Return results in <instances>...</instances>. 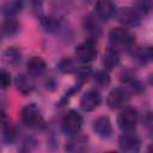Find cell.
Returning a JSON list of instances; mask_svg holds the SVG:
<instances>
[{"instance_id": "cell-1", "label": "cell", "mask_w": 153, "mask_h": 153, "mask_svg": "<svg viewBox=\"0 0 153 153\" xmlns=\"http://www.w3.org/2000/svg\"><path fill=\"white\" fill-rule=\"evenodd\" d=\"M109 41L116 50H129L135 43V37L124 27H114L109 33Z\"/></svg>"}, {"instance_id": "cell-2", "label": "cell", "mask_w": 153, "mask_h": 153, "mask_svg": "<svg viewBox=\"0 0 153 153\" xmlns=\"http://www.w3.org/2000/svg\"><path fill=\"white\" fill-rule=\"evenodd\" d=\"M20 120L22 123L31 129H36L39 128L43 124V115L41 109L38 108V105H36L35 103H30L26 104L22 111H20Z\"/></svg>"}, {"instance_id": "cell-3", "label": "cell", "mask_w": 153, "mask_h": 153, "mask_svg": "<svg viewBox=\"0 0 153 153\" xmlns=\"http://www.w3.org/2000/svg\"><path fill=\"white\" fill-rule=\"evenodd\" d=\"M82 127V116L76 110H69L61 120V129L68 136L79 134Z\"/></svg>"}, {"instance_id": "cell-4", "label": "cell", "mask_w": 153, "mask_h": 153, "mask_svg": "<svg viewBox=\"0 0 153 153\" xmlns=\"http://www.w3.org/2000/svg\"><path fill=\"white\" fill-rule=\"evenodd\" d=\"M75 57L78 61L82 63L92 62L97 56V43L93 38H88L82 41L75 47L74 50Z\"/></svg>"}, {"instance_id": "cell-5", "label": "cell", "mask_w": 153, "mask_h": 153, "mask_svg": "<svg viewBox=\"0 0 153 153\" xmlns=\"http://www.w3.org/2000/svg\"><path fill=\"white\" fill-rule=\"evenodd\" d=\"M129 100H130V96L127 90H124L123 87H115L109 92L106 98V104L111 110H118L126 108Z\"/></svg>"}, {"instance_id": "cell-6", "label": "cell", "mask_w": 153, "mask_h": 153, "mask_svg": "<svg viewBox=\"0 0 153 153\" xmlns=\"http://www.w3.org/2000/svg\"><path fill=\"white\" fill-rule=\"evenodd\" d=\"M115 16L121 24L131 27L140 25L142 20V14L135 7H122L116 11Z\"/></svg>"}, {"instance_id": "cell-7", "label": "cell", "mask_w": 153, "mask_h": 153, "mask_svg": "<svg viewBox=\"0 0 153 153\" xmlns=\"http://www.w3.org/2000/svg\"><path fill=\"white\" fill-rule=\"evenodd\" d=\"M137 121H139L137 111L130 106L123 108V110L120 112V115L117 117V124H118L120 129H122L123 131L133 130L136 127Z\"/></svg>"}, {"instance_id": "cell-8", "label": "cell", "mask_w": 153, "mask_h": 153, "mask_svg": "<svg viewBox=\"0 0 153 153\" xmlns=\"http://www.w3.org/2000/svg\"><path fill=\"white\" fill-rule=\"evenodd\" d=\"M140 146H141L140 137L135 133H131V130L124 131L118 137V147L123 152H139Z\"/></svg>"}, {"instance_id": "cell-9", "label": "cell", "mask_w": 153, "mask_h": 153, "mask_svg": "<svg viewBox=\"0 0 153 153\" xmlns=\"http://www.w3.org/2000/svg\"><path fill=\"white\" fill-rule=\"evenodd\" d=\"M116 5L112 0H97L94 4L96 17L102 20H109L116 14Z\"/></svg>"}, {"instance_id": "cell-10", "label": "cell", "mask_w": 153, "mask_h": 153, "mask_svg": "<svg viewBox=\"0 0 153 153\" xmlns=\"http://www.w3.org/2000/svg\"><path fill=\"white\" fill-rule=\"evenodd\" d=\"M100 102H102L100 93L97 90L91 88V90L86 91L84 93V96L81 97V99H80V108L84 111H93L94 109H97L99 106Z\"/></svg>"}, {"instance_id": "cell-11", "label": "cell", "mask_w": 153, "mask_h": 153, "mask_svg": "<svg viewBox=\"0 0 153 153\" xmlns=\"http://www.w3.org/2000/svg\"><path fill=\"white\" fill-rule=\"evenodd\" d=\"M93 131L102 139H108L112 135V124L106 116H100L93 121Z\"/></svg>"}, {"instance_id": "cell-12", "label": "cell", "mask_w": 153, "mask_h": 153, "mask_svg": "<svg viewBox=\"0 0 153 153\" xmlns=\"http://www.w3.org/2000/svg\"><path fill=\"white\" fill-rule=\"evenodd\" d=\"M47 69V63L45 61L39 57V56H32L27 60L26 62V71L27 74L32 78H37V76H42L45 73Z\"/></svg>"}, {"instance_id": "cell-13", "label": "cell", "mask_w": 153, "mask_h": 153, "mask_svg": "<svg viewBox=\"0 0 153 153\" xmlns=\"http://www.w3.org/2000/svg\"><path fill=\"white\" fill-rule=\"evenodd\" d=\"M14 84L22 94H30L35 90V82L32 81V76L29 74H18L14 79Z\"/></svg>"}, {"instance_id": "cell-14", "label": "cell", "mask_w": 153, "mask_h": 153, "mask_svg": "<svg viewBox=\"0 0 153 153\" xmlns=\"http://www.w3.org/2000/svg\"><path fill=\"white\" fill-rule=\"evenodd\" d=\"M23 0H5L0 5V13L6 17L17 16L23 8Z\"/></svg>"}, {"instance_id": "cell-15", "label": "cell", "mask_w": 153, "mask_h": 153, "mask_svg": "<svg viewBox=\"0 0 153 153\" xmlns=\"http://www.w3.org/2000/svg\"><path fill=\"white\" fill-rule=\"evenodd\" d=\"M82 25H84V29H85V32L91 37V38H96L100 35L102 32V27H100V24L98 22V18L92 16V14H88L84 18V22H82Z\"/></svg>"}, {"instance_id": "cell-16", "label": "cell", "mask_w": 153, "mask_h": 153, "mask_svg": "<svg viewBox=\"0 0 153 153\" xmlns=\"http://www.w3.org/2000/svg\"><path fill=\"white\" fill-rule=\"evenodd\" d=\"M19 30V23L14 17H6L0 24V32L4 36H13Z\"/></svg>"}, {"instance_id": "cell-17", "label": "cell", "mask_w": 153, "mask_h": 153, "mask_svg": "<svg viewBox=\"0 0 153 153\" xmlns=\"http://www.w3.org/2000/svg\"><path fill=\"white\" fill-rule=\"evenodd\" d=\"M22 51L16 47H8L2 53V61L8 66H17L22 61Z\"/></svg>"}, {"instance_id": "cell-18", "label": "cell", "mask_w": 153, "mask_h": 153, "mask_svg": "<svg viewBox=\"0 0 153 153\" xmlns=\"http://www.w3.org/2000/svg\"><path fill=\"white\" fill-rule=\"evenodd\" d=\"M120 63V54L118 50H116L115 48L110 47L105 50L104 56H103V65L106 69H114L115 67H117Z\"/></svg>"}, {"instance_id": "cell-19", "label": "cell", "mask_w": 153, "mask_h": 153, "mask_svg": "<svg viewBox=\"0 0 153 153\" xmlns=\"http://www.w3.org/2000/svg\"><path fill=\"white\" fill-rule=\"evenodd\" d=\"M87 148V139L82 136L74 135V137L67 142L66 145V151L68 152H84Z\"/></svg>"}, {"instance_id": "cell-20", "label": "cell", "mask_w": 153, "mask_h": 153, "mask_svg": "<svg viewBox=\"0 0 153 153\" xmlns=\"http://www.w3.org/2000/svg\"><path fill=\"white\" fill-rule=\"evenodd\" d=\"M1 136H2V140L7 143V145H11L14 142L16 137H17V131L14 129V127L10 123H7L6 121L1 124Z\"/></svg>"}, {"instance_id": "cell-21", "label": "cell", "mask_w": 153, "mask_h": 153, "mask_svg": "<svg viewBox=\"0 0 153 153\" xmlns=\"http://www.w3.org/2000/svg\"><path fill=\"white\" fill-rule=\"evenodd\" d=\"M79 66L76 63L75 60L69 59V57H65L62 60L59 61L57 63V69L62 73H75L78 71Z\"/></svg>"}, {"instance_id": "cell-22", "label": "cell", "mask_w": 153, "mask_h": 153, "mask_svg": "<svg viewBox=\"0 0 153 153\" xmlns=\"http://www.w3.org/2000/svg\"><path fill=\"white\" fill-rule=\"evenodd\" d=\"M39 22H41L42 27L48 32H56L60 29V20L55 17L44 16V17H41Z\"/></svg>"}, {"instance_id": "cell-23", "label": "cell", "mask_w": 153, "mask_h": 153, "mask_svg": "<svg viewBox=\"0 0 153 153\" xmlns=\"http://www.w3.org/2000/svg\"><path fill=\"white\" fill-rule=\"evenodd\" d=\"M134 59L141 63V65H146L152 60V49L151 47H146V48H139L133 53Z\"/></svg>"}, {"instance_id": "cell-24", "label": "cell", "mask_w": 153, "mask_h": 153, "mask_svg": "<svg viewBox=\"0 0 153 153\" xmlns=\"http://www.w3.org/2000/svg\"><path fill=\"white\" fill-rule=\"evenodd\" d=\"M93 80L94 82L98 85V86H102V87H105L110 84V75L108 73V71L105 69H102V71H97L94 74H93Z\"/></svg>"}, {"instance_id": "cell-25", "label": "cell", "mask_w": 153, "mask_h": 153, "mask_svg": "<svg viewBox=\"0 0 153 153\" xmlns=\"http://www.w3.org/2000/svg\"><path fill=\"white\" fill-rule=\"evenodd\" d=\"M81 85H82L81 82H78L76 85H74L73 87H71V88H69V90H68V91H67V92H66V93H65V94L61 97V99L59 100V103H57V104H59V106H62L63 104H66V103H67V102L71 99V97H72L73 94H75V93H76V92L80 90Z\"/></svg>"}, {"instance_id": "cell-26", "label": "cell", "mask_w": 153, "mask_h": 153, "mask_svg": "<svg viewBox=\"0 0 153 153\" xmlns=\"http://www.w3.org/2000/svg\"><path fill=\"white\" fill-rule=\"evenodd\" d=\"M135 8L142 14H146L152 8V0H136L135 1Z\"/></svg>"}, {"instance_id": "cell-27", "label": "cell", "mask_w": 153, "mask_h": 153, "mask_svg": "<svg viewBox=\"0 0 153 153\" xmlns=\"http://www.w3.org/2000/svg\"><path fill=\"white\" fill-rule=\"evenodd\" d=\"M11 85V74L6 71L0 68V90H6Z\"/></svg>"}, {"instance_id": "cell-28", "label": "cell", "mask_w": 153, "mask_h": 153, "mask_svg": "<svg viewBox=\"0 0 153 153\" xmlns=\"http://www.w3.org/2000/svg\"><path fill=\"white\" fill-rule=\"evenodd\" d=\"M129 87H130V91L133 93H136V94H140L145 91V85L141 81L136 80V79L133 80L131 82H129Z\"/></svg>"}, {"instance_id": "cell-29", "label": "cell", "mask_w": 153, "mask_h": 153, "mask_svg": "<svg viewBox=\"0 0 153 153\" xmlns=\"http://www.w3.org/2000/svg\"><path fill=\"white\" fill-rule=\"evenodd\" d=\"M120 79H121L122 82L129 84V82H131L133 80H135V73H134L133 71H130V69H126V71H123V72L121 73Z\"/></svg>"}, {"instance_id": "cell-30", "label": "cell", "mask_w": 153, "mask_h": 153, "mask_svg": "<svg viewBox=\"0 0 153 153\" xmlns=\"http://www.w3.org/2000/svg\"><path fill=\"white\" fill-rule=\"evenodd\" d=\"M29 2L31 4V6L35 8V10H41L44 0H29Z\"/></svg>"}, {"instance_id": "cell-31", "label": "cell", "mask_w": 153, "mask_h": 153, "mask_svg": "<svg viewBox=\"0 0 153 153\" xmlns=\"http://www.w3.org/2000/svg\"><path fill=\"white\" fill-rule=\"evenodd\" d=\"M5 104H6V99H5V97L2 94H0V110L4 108Z\"/></svg>"}, {"instance_id": "cell-32", "label": "cell", "mask_w": 153, "mask_h": 153, "mask_svg": "<svg viewBox=\"0 0 153 153\" xmlns=\"http://www.w3.org/2000/svg\"><path fill=\"white\" fill-rule=\"evenodd\" d=\"M5 122V117H4V115H2V112H0V126L2 124Z\"/></svg>"}]
</instances>
